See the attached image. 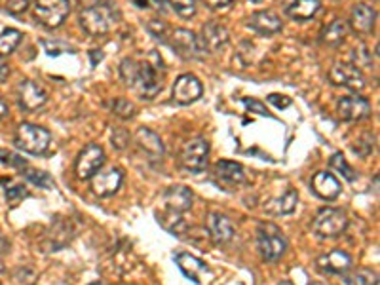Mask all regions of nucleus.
Here are the masks:
<instances>
[{
    "mask_svg": "<svg viewBox=\"0 0 380 285\" xmlns=\"http://www.w3.org/2000/svg\"><path fill=\"white\" fill-rule=\"evenodd\" d=\"M135 91L143 99H154L164 88V61L156 51H150L145 61L139 63Z\"/></svg>",
    "mask_w": 380,
    "mask_h": 285,
    "instance_id": "nucleus-2",
    "label": "nucleus"
},
{
    "mask_svg": "<svg viewBox=\"0 0 380 285\" xmlns=\"http://www.w3.org/2000/svg\"><path fill=\"white\" fill-rule=\"evenodd\" d=\"M162 200H164L165 209L183 215V213H187L192 207L194 194L190 188L183 187V185H173V187L165 188Z\"/></svg>",
    "mask_w": 380,
    "mask_h": 285,
    "instance_id": "nucleus-15",
    "label": "nucleus"
},
{
    "mask_svg": "<svg viewBox=\"0 0 380 285\" xmlns=\"http://www.w3.org/2000/svg\"><path fill=\"white\" fill-rule=\"evenodd\" d=\"M376 21V11L375 8H371L369 4H356L352 10V16H350V27L354 28V33L361 34H371L373 28H375Z\"/></svg>",
    "mask_w": 380,
    "mask_h": 285,
    "instance_id": "nucleus-21",
    "label": "nucleus"
},
{
    "mask_svg": "<svg viewBox=\"0 0 380 285\" xmlns=\"http://www.w3.org/2000/svg\"><path fill=\"white\" fill-rule=\"evenodd\" d=\"M215 175L228 185H242L245 182L244 165L230 160H219L215 164Z\"/></svg>",
    "mask_w": 380,
    "mask_h": 285,
    "instance_id": "nucleus-26",
    "label": "nucleus"
},
{
    "mask_svg": "<svg viewBox=\"0 0 380 285\" xmlns=\"http://www.w3.org/2000/svg\"><path fill=\"white\" fill-rule=\"evenodd\" d=\"M158 221L168 232L175 234V236H181V234L187 230V222H185L181 213H173V211L165 209L164 213L160 215Z\"/></svg>",
    "mask_w": 380,
    "mask_h": 285,
    "instance_id": "nucleus-28",
    "label": "nucleus"
},
{
    "mask_svg": "<svg viewBox=\"0 0 380 285\" xmlns=\"http://www.w3.org/2000/svg\"><path fill=\"white\" fill-rule=\"evenodd\" d=\"M135 142L143 152H147L148 156H150V160L164 158V141H162L158 133L150 130V128H139V130L135 131Z\"/></svg>",
    "mask_w": 380,
    "mask_h": 285,
    "instance_id": "nucleus-20",
    "label": "nucleus"
},
{
    "mask_svg": "<svg viewBox=\"0 0 380 285\" xmlns=\"http://www.w3.org/2000/svg\"><path fill=\"white\" fill-rule=\"evenodd\" d=\"M8 76H10V67H8L4 63V59L0 57V82H4Z\"/></svg>",
    "mask_w": 380,
    "mask_h": 285,
    "instance_id": "nucleus-45",
    "label": "nucleus"
},
{
    "mask_svg": "<svg viewBox=\"0 0 380 285\" xmlns=\"http://www.w3.org/2000/svg\"><path fill=\"white\" fill-rule=\"evenodd\" d=\"M8 113H10V107H8V103H6L4 97L0 95V118H4Z\"/></svg>",
    "mask_w": 380,
    "mask_h": 285,
    "instance_id": "nucleus-46",
    "label": "nucleus"
},
{
    "mask_svg": "<svg viewBox=\"0 0 380 285\" xmlns=\"http://www.w3.org/2000/svg\"><path fill=\"white\" fill-rule=\"evenodd\" d=\"M278 285H295V284H293V281H291V279H284V281H279Z\"/></svg>",
    "mask_w": 380,
    "mask_h": 285,
    "instance_id": "nucleus-47",
    "label": "nucleus"
},
{
    "mask_svg": "<svg viewBox=\"0 0 380 285\" xmlns=\"http://www.w3.org/2000/svg\"><path fill=\"white\" fill-rule=\"evenodd\" d=\"M344 285H379V276L369 268H359L354 272L346 274L342 279Z\"/></svg>",
    "mask_w": 380,
    "mask_h": 285,
    "instance_id": "nucleus-29",
    "label": "nucleus"
},
{
    "mask_svg": "<svg viewBox=\"0 0 380 285\" xmlns=\"http://www.w3.org/2000/svg\"><path fill=\"white\" fill-rule=\"evenodd\" d=\"M31 2L33 0H6V10L17 16V14H23V11L27 10Z\"/></svg>",
    "mask_w": 380,
    "mask_h": 285,
    "instance_id": "nucleus-39",
    "label": "nucleus"
},
{
    "mask_svg": "<svg viewBox=\"0 0 380 285\" xmlns=\"http://www.w3.org/2000/svg\"><path fill=\"white\" fill-rule=\"evenodd\" d=\"M200 38H202V44H204L205 50L219 51L228 44L230 34H228V28L219 21H207L202 27V36Z\"/></svg>",
    "mask_w": 380,
    "mask_h": 285,
    "instance_id": "nucleus-19",
    "label": "nucleus"
},
{
    "mask_svg": "<svg viewBox=\"0 0 380 285\" xmlns=\"http://www.w3.org/2000/svg\"><path fill=\"white\" fill-rule=\"evenodd\" d=\"M91 285H97V284H91Z\"/></svg>",
    "mask_w": 380,
    "mask_h": 285,
    "instance_id": "nucleus-49",
    "label": "nucleus"
},
{
    "mask_svg": "<svg viewBox=\"0 0 380 285\" xmlns=\"http://www.w3.org/2000/svg\"><path fill=\"white\" fill-rule=\"evenodd\" d=\"M202 2H204L205 6H210V8L215 10V8H225V6L230 4L232 0H202Z\"/></svg>",
    "mask_w": 380,
    "mask_h": 285,
    "instance_id": "nucleus-44",
    "label": "nucleus"
},
{
    "mask_svg": "<svg viewBox=\"0 0 380 285\" xmlns=\"http://www.w3.org/2000/svg\"><path fill=\"white\" fill-rule=\"evenodd\" d=\"M124 182V173L118 167H111L107 171H97L91 177V192L99 198H111L118 192Z\"/></svg>",
    "mask_w": 380,
    "mask_h": 285,
    "instance_id": "nucleus-12",
    "label": "nucleus"
},
{
    "mask_svg": "<svg viewBox=\"0 0 380 285\" xmlns=\"http://www.w3.org/2000/svg\"><path fill=\"white\" fill-rule=\"evenodd\" d=\"M337 113L344 122H358L369 116L371 103L361 95L342 97L337 105Z\"/></svg>",
    "mask_w": 380,
    "mask_h": 285,
    "instance_id": "nucleus-14",
    "label": "nucleus"
},
{
    "mask_svg": "<svg viewBox=\"0 0 380 285\" xmlns=\"http://www.w3.org/2000/svg\"><path fill=\"white\" fill-rule=\"evenodd\" d=\"M48 101V93L38 82H34V80H21L19 86H17V103H19V107L23 110H29V113H33V110H38L42 108Z\"/></svg>",
    "mask_w": 380,
    "mask_h": 285,
    "instance_id": "nucleus-11",
    "label": "nucleus"
},
{
    "mask_svg": "<svg viewBox=\"0 0 380 285\" xmlns=\"http://www.w3.org/2000/svg\"><path fill=\"white\" fill-rule=\"evenodd\" d=\"M310 188H312V192L316 196H319L322 200H327V202L339 198L342 190L341 181L329 171H318L312 177V181H310Z\"/></svg>",
    "mask_w": 380,
    "mask_h": 285,
    "instance_id": "nucleus-16",
    "label": "nucleus"
},
{
    "mask_svg": "<svg viewBox=\"0 0 380 285\" xmlns=\"http://www.w3.org/2000/svg\"><path fill=\"white\" fill-rule=\"evenodd\" d=\"M21 38V31H17V28H4V31L0 33V57L10 56L11 51H16Z\"/></svg>",
    "mask_w": 380,
    "mask_h": 285,
    "instance_id": "nucleus-30",
    "label": "nucleus"
},
{
    "mask_svg": "<svg viewBox=\"0 0 380 285\" xmlns=\"http://www.w3.org/2000/svg\"><path fill=\"white\" fill-rule=\"evenodd\" d=\"M25 177H27L29 181H33L34 185H38V187H44V188L53 187V181H51V177L48 175L46 171L27 170V171H25Z\"/></svg>",
    "mask_w": 380,
    "mask_h": 285,
    "instance_id": "nucleus-36",
    "label": "nucleus"
},
{
    "mask_svg": "<svg viewBox=\"0 0 380 285\" xmlns=\"http://www.w3.org/2000/svg\"><path fill=\"white\" fill-rule=\"evenodd\" d=\"M354 61H356L354 65H356L358 68L365 67V65H369V63H371V56L367 53V50H365L364 46H361L359 50L354 51Z\"/></svg>",
    "mask_w": 380,
    "mask_h": 285,
    "instance_id": "nucleus-42",
    "label": "nucleus"
},
{
    "mask_svg": "<svg viewBox=\"0 0 380 285\" xmlns=\"http://www.w3.org/2000/svg\"><path fill=\"white\" fill-rule=\"evenodd\" d=\"M205 227H207L211 242L215 245H225L234 238V224L228 217L221 213H210L205 219Z\"/></svg>",
    "mask_w": 380,
    "mask_h": 285,
    "instance_id": "nucleus-17",
    "label": "nucleus"
},
{
    "mask_svg": "<svg viewBox=\"0 0 380 285\" xmlns=\"http://www.w3.org/2000/svg\"><path fill=\"white\" fill-rule=\"evenodd\" d=\"M316 266L324 274H346L352 268V256L348 255L346 251L333 249L318 256Z\"/></svg>",
    "mask_w": 380,
    "mask_h": 285,
    "instance_id": "nucleus-18",
    "label": "nucleus"
},
{
    "mask_svg": "<svg viewBox=\"0 0 380 285\" xmlns=\"http://www.w3.org/2000/svg\"><path fill=\"white\" fill-rule=\"evenodd\" d=\"M118 8L111 2H97L80 11V27L90 36H103L120 23Z\"/></svg>",
    "mask_w": 380,
    "mask_h": 285,
    "instance_id": "nucleus-1",
    "label": "nucleus"
},
{
    "mask_svg": "<svg viewBox=\"0 0 380 285\" xmlns=\"http://www.w3.org/2000/svg\"><path fill=\"white\" fill-rule=\"evenodd\" d=\"M319 0H285L284 11L295 21H308L319 11Z\"/></svg>",
    "mask_w": 380,
    "mask_h": 285,
    "instance_id": "nucleus-24",
    "label": "nucleus"
},
{
    "mask_svg": "<svg viewBox=\"0 0 380 285\" xmlns=\"http://www.w3.org/2000/svg\"><path fill=\"white\" fill-rule=\"evenodd\" d=\"M331 84L342 86L350 91H361L365 88V76L361 68L352 63H335L329 71Z\"/></svg>",
    "mask_w": 380,
    "mask_h": 285,
    "instance_id": "nucleus-10",
    "label": "nucleus"
},
{
    "mask_svg": "<svg viewBox=\"0 0 380 285\" xmlns=\"http://www.w3.org/2000/svg\"><path fill=\"white\" fill-rule=\"evenodd\" d=\"M14 142L23 152L33 154V156H42L50 148L51 133L42 125L23 122V124L17 125Z\"/></svg>",
    "mask_w": 380,
    "mask_h": 285,
    "instance_id": "nucleus-3",
    "label": "nucleus"
},
{
    "mask_svg": "<svg viewBox=\"0 0 380 285\" xmlns=\"http://www.w3.org/2000/svg\"><path fill=\"white\" fill-rule=\"evenodd\" d=\"M250 27L253 28V31H257L259 34L270 36V34L279 33L284 25H282L279 16H276L274 11L261 10V11H255V14L250 17Z\"/></svg>",
    "mask_w": 380,
    "mask_h": 285,
    "instance_id": "nucleus-23",
    "label": "nucleus"
},
{
    "mask_svg": "<svg viewBox=\"0 0 380 285\" xmlns=\"http://www.w3.org/2000/svg\"><path fill=\"white\" fill-rule=\"evenodd\" d=\"M207 156H210V142L204 137H196L185 142L179 154V162L185 171L190 173H202L207 165Z\"/></svg>",
    "mask_w": 380,
    "mask_h": 285,
    "instance_id": "nucleus-7",
    "label": "nucleus"
},
{
    "mask_svg": "<svg viewBox=\"0 0 380 285\" xmlns=\"http://www.w3.org/2000/svg\"><path fill=\"white\" fill-rule=\"evenodd\" d=\"M175 264L188 279H192L194 284H202L204 274L210 272V268L202 259L190 255V253H177Z\"/></svg>",
    "mask_w": 380,
    "mask_h": 285,
    "instance_id": "nucleus-22",
    "label": "nucleus"
},
{
    "mask_svg": "<svg viewBox=\"0 0 380 285\" xmlns=\"http://www.w3.org/2000/svg\"><path fill=\"white\" fill-rule=\"evenodd\" d=\"M202 93H204V86L190 73L181 74L173 84V99L179 105H190V103L198 101Z\"/></svg>",
    "mask_w": 380,
    "mask_h": 285,
    "instance_id": "nucleus-13",
    "label": "nucleus"
},
{
    "mask_svg": "<svg viewBox=\"0 0 380 285\" xmlns=\"http://www.w3.org/2000/svg\"><path fill=\"white\" fill-rule=\"evenodd\" d=\"M308 285H329V284H324V281H312V284Z\"/></svg>",
    "mask_w": 380,
    "mask_h": 285,
    "instance_id": "nucleus-48",
    "label": "nucleus"
},
{
    "mask_svg": "<svg viewBox=\"0 0 380 285\" xmlns=\"http://www.w3.org/2000/svg\"><path fill=\"white\" fill-rule=\"evenodd\" d=\"M137 74H139V61L131 59V57L122 59V63H120V76L124 80V84L133 88V84H135L137 80Z\"/></svg>",
    "mask_w": 380,
    "mask_h": 285,
    "instance_id": "nucleus-32",
    "label": "nucleus"
},
{
    "mask_svg": "<svg viewBox=\"0 0 380 285\" xmlns=\"http://www.w3.org/2000/svg\"><path fill=\"white\" fill-rule=\"evenodd\" d=\"M170 44L185 59H202L207 53V50L202 44V38L196 33H192V31H188V28H175V31H171Z\"/></svg>",
    "mask_w": 380,
    "mask_h": 285,
    "instance_id": "nucleus-8",
    "label": "nucleus"
},
{
    "mask_svg": "<svg viewBox=\"0 0 380 285\" xmlns=\"http://www.w3.org/2000/svg\"><path fill=\"white\" fill-rule=\"evenodd\" d=\"M348 21L344 19H335V21L327 25L324 28V33H322V42L325 46H331V48H337V46H341L348 36Z\"/></svg>",
    "mask_w": 380,
    "mask_h": 285,
    "instance_id": "nucleus-27",
    "label": "nucleus"
},
{
    "mask_svg": "<svg viewBox=\"0 0 380 285\" xmlns=\"http://www.w3.org/2000/svg\"><path fill=\"white\" fill-rule=\"evenodd\" d=\"M25 196H27V190H25V187H21V185L6 188V198H8V202H11V204H16L17 200L25 198Z\"/></svg>",
    "mask_w": 380,
    "mask_h": 285,
    "instance_id": "nucleus-40",
    "label": "nucleus"
},
{
    "mask_svg": "<svg viewBox=\"0 0 380 285\" xmlns=\"http://www.w3.org/2000/svg\"><path fill=\"white\" fill-rule=\"evenodd\" d=\"M168 6H171V10L175 11L177 16L190 19L196 16V0H165Z\"/></svg>",
    "mask_w": 380,
    "mask_h": 285,
    "instance_id": "nucleus-33",
    "label": "nucleus"
},
{
    "mask_svg": "<svg viewBox=\"0 0 380 285\" xmlns=\"http://www.w3.org/2000/svg\"><path fill=\"white\" fill-rule=\"evenodd\" d=\"M103 165H105V150L96 142H91L82 148V152L78 154L74 171H76V177L80 181H90L97 171H101Z\"/></svg>",
    "mask_w": 380,
    "mask_h": 285,
    "instance_id": "nucleus-9",
    "label": "nucleus"
},
{
    "mask_svg": "<svg viewBox=\"0 0 380 285\" xmlns=\"http://www.w3.org/2000/svg\"><path fill=\"white\" fill-rule=\"evenodd\" d=\"M329 165H331V167H333V170H335V171H339V173H341V175L344 177V179H346V181L354 182V181H356V179H358V173H356V171H354L352 165L348 164L346 158H344V156H342L341 152H335V154H333V156H331Z\"/></svg>",
    "mask_w": 380,
    "mask_h": 285,
    "instance_id": "nucleus-31",
    "label": "nucleus"
},
{
    "mask_svg": "<svg viewBox=\"0 0 380 285\" xmlns=\"http://www.w3.org/2000/svg\"><path fill=\"white\" fill-rule=\"evenodd\" d=\"M128 142H130V133L125 130H122V128H116V130L113 131V145L116 148H125L128 147Z\"/></svg>",
    "mask_w": 380,
    "mask_h": 285,
    "instance_id": "nucleus-38",
    "label": "nucleus"
},
{
    "mask_svg": "<svg viewBox=\"0 0 380 285\" xmlns=\"http://www.w3.org/2000/svg\"><path fill=\"white\" fill-rule=\"evenodd\" d=\"M268 101L276 105L278 108H285L291 105V99L285 95H278V93H272V95H268Z\"/></svg>",
    "mask_w": 380,
    "mask_h": 285,
    "instance_id": "nucleus-43",
    "label": "nucleus"
},
{
    "mask_svg": "<svg viewBox=\"0 0 380 285\" xmlns=\"http://www.w3.org/2000/svg\"><path fill=\"white\" fill-rule=\"evenodd\" d=\"M297 204H299V194L295 188H287L282 196L270 200L265 209L272 215H291L297 209Z\"/></svg>",
    "mask_w": 380,
    "mask_h": 285,
    "instance_id": "nucleus-25",
    "label": "nucleus"
},
{
    "mask_svg": "<svg viewBox=\"0 0 380 285\" xmlns=\"http://www.w3.org/2000/svg\"><path fill=\"white\" fill-rule=\"evenodd\" d=\"M135 105L130 101V99H124V97H118V99H114L113 103V113L122 120H130L135 116Z\"/></svg>",
    "mask_w": 380,
    "mask_h": 285,
    "instance_id": "nucleus-34",
    "label": "nucleus"
},
{
    "mask_svg": "<svg viewBox=\"0 0 380 285\" xmlns=\"http://www.w3.org/2000/svg\"><path fill=\"white\" fill-rule=\"evenodd\" d=\"M68 0H34V19L46 28H57L68 16Z\"/></svg>",
    "mask_w": 380,
    "mask_h": 285,
    "instance_id": "nucleus-6",
    "label": "nucleus"
},
{
    "mask_svg": "<svg viewBox=\"0 0 380 285\" xmlns=\"http://www.w3.org/2000/svg\"><path fill=\"white\" fill-rule=\"evenodd\" d=\"M352 150L361 158H367L373 150H375V137L371 135V133H365L358 139V141L352 145Z\"/></svg>",
    "mask_w": 380,
    "mask_h": 285,
    "instance_id": "nucleus-35",
    "label": "nucleus"
},
{
    "mask_svg": "<svg viewBox=\"0 0 380 285\" xmlns=\"http://www.w3.org/2000/svg\"><path fill=\"white\" fill-rule=\"evenodd\" d=\"M242 103H244L245 107L250 108L251 113L261 114V116H267V114H268L267 107H265V105H262L261 101H257V99H247V97H245V99H242Z\"/></svg>",
    "mask_w": 380,
    "mask_h": 285,
    "instance_id": "nucleus-41",
    "label": "nucleus"
},
{
    "mask_svg": "<svg viewBox=\"0 0 380 285\" xmlns=\"http://www.w3.org/2000/svg\"><path fill=\"white\" fill-rule=\"evenodd\" d=\"M312 228L319 238H337V236L346 232L348 217L342 209L325 207L316 215Z\"/></svg>",
    "mask_w": 380,
    "mask_h": 285,
    "instance_id": "nucleus-5",
    "label": "nucleus"
},
{
    "mask_svg": "<svg viewBox=\"0 0 380 285\" xmlns=\"http://www.w3.org/2000/svg\"><path fill=\"white\" fill-rule=\"evenodd\" d=\"M257 247L265 262H278L285 255L287 239H285L282 228L274 222H262L257 230Z\"/></svg>",
    "mask_w": 380,
    "mask_h": 285,
    "instance_id": "nucleus-4",
    "label": "nucleus"
},
{
    "mask_svg": "<svg viewBox=\"0 0 380 285\" xmlns=\"http://www.w3.org/2000/svg\"><path fill=\"white\" fill-rule=\"evenodd\" d=\"M148 33L156 36L160 40H168V25L164 21H160V19H153V21H148L147 25Z\"/></svg>",
    "mask_w": 380,
    "mask_h": 285,
    "instance_id": "nucleus-37",
    "label": "nucleus"
}]
</instances>
